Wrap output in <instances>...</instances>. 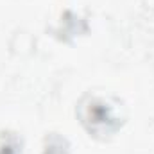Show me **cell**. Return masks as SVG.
I'll return each instance as SVG.
<instances>
[{
  "label": "cell",
  "mask_w": 154,
  "mask_h": 154,
  "mask_svg": "<svg viewBox=\"0 0 154 154\" xmlns=\"http://www.w3.org/2000/svg\"><path fill=\"white\" fill-rule=\"evenodd\" d=\"M91 108H88V118H91V124H93V129H97L99 125L106 127L109 124L115 122V116L113 111L109 108H106V104L102 100H95L93 104H90Z\"/></svg>",
  "instance_id": "1"
}]
</instances>
